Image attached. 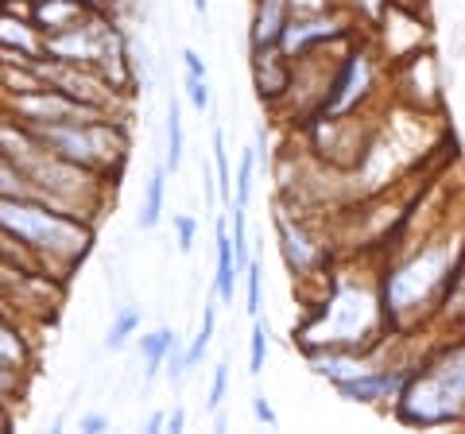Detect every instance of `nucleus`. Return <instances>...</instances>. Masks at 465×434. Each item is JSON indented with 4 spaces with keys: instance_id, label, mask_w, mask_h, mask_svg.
<instances>
[{
    "instance_id": "nucleus-1",
    "label": "nucleus",
    "mask_w": 465,
    "mask_h": 434,
    "mask_svg": "<svg viewBox=\"0 0 465 434\" xmlns=\"http://www.w3.org/2000/svg\"><path fill=\"white\" fill-rule=\"evenodd\" d=\"M461 256H465V225H450L446 217L434 233H427V241L415 252L391 260L381 280L391 338H403L411 330L434 322Z\"/></svg>"
},
{
    "instance_id": "nucleus-2",
    "label": "nucleus",
    "mask_w": 465,
    "mask_h": 434,
    "mask_svg": "<svg viewBox=\"0 0 465 434\" xmlns=\"http://www.w3.org/2000/svg\"><path fill=\"white\" fill-rule=\"evenodd\" d=\"M388 334L391 330H388L381 283L333 276L322 307H314V314L299 326L295 341L302 345V353H311V350L372 353V350H384V345L391 341Z\"/></svg>"
},
{
    "instance_id": "nucleus-3",
    "label": "nucleus",
    "mask_w": 465,
    "mask_h": 434,
    "mask_svg": "<svg viewBox=\"0 0 465 434\" xmlns=\"http://www.w3.org/2000/svg\"><path fill=\"white\" fill-rule=\"evenodd\" d=\"M0 233L20 241L27 252H35L43 264L66 276L90 249L94 225L35 194H0Z\"/></svg>"
},
{
    "instance_id": "nucleus-4",
    "label": "nucleus",
    "mask_w": 465,
    "mask_h": 434,
    "mask_svg": "<svg viewBox=\"0 0 465 434\" xmlns=\"http://www.w3.org/2000/svg\"><path fill=\"white\" fill-rule=\"evenodd\" d=\"M396 419L407 427L465 423V330L411 365V376L396 399Z\"/></svg>"
},
{
    "instance_id": "nucleus-5",
    "label": "nucleus",
    "mask_w": 465,
    "mask_h": 434,
    "mask_svg": "<svg viewBox=\"0 0 465 434\" xmlns=\"http://www.w3.org/2000/svg\"><path fill=\"white\" fill-rule=\"evenodd\" d=\"M32 133L47 143L54 155H63L66 163H78L94 175H109L121 167L128 152L124 128L109 117L94 121H66V124H32Z\"/></svg>"
},
{
    "instance_id": "nucleus-6",
    "label": "nucleus",
    "mask_w": 465,
    "mask_h": 434,
    "mask_svg": "<svg viewBox=\"0 0 465 434\" xmlns=\"http://www.w3.org/2000/svg\"><path fill=\"white\" fill-rule=\"evenodd\" d=\"M376 59L381 54L372 47H349L338 74L330 82V94L322 101V109H318V117H357L376 97V90H381V66H376Z\"/></svg>"
},
{
    "instance_id": "nucleus-7",
    "label": "nucleus",
    "mask_w": 465,
    "mask_h": 434,
    "mask_svg": "<svg viewBox=\"0 0 465 434\" xmlns=\"http://www.w3.org/2000/svg\"><path fill=\"white\" fill-rule=\"evenodd\" d=\"M376 24L384 27L381 59H384V63H391V66L430 47V27H427V16H423V12H419L415 5H407V0H391V5L381 12V20H376Z\"/></svg>"
},
{
    "instance_id": "nucleus-8",
    "label": "nucleus",
    "mask_w": 465,
    "mask_h": 434,
    "mask_svg": "<svg viewBox=\"0 0 465 434\" xmlns=\"http://www.w3.org/2000/svg\"><path fill=\"white\" fill-rule=\"evenodd\" d=\"M407 376H411V365H376L372 372H361L353 380H341L333 388L349 403H381V399H400Z\"/></svg>"
},
{
    "instance_id": "nucleus-9",
    "label": "nucleus",
    "mask_w": 465,
    "mask_h": 434,
    "mask_svg": "<svg viewBox=\"0 0 465 434\" xmlns=\"http://www.w3.org/2000/svg\"><path fill=\"white\" fill-rule=\"evenodd\" d=\"M275 229H280V252L287 260V268L295 271L299 280H311L314 271L326 264V249L299 222H291L287 213H275Z\"/></svg>"
},
{
    "instance_id": "nucleus-10",
    "label": "nucleus",
    "mask_w": 465,
    "mask_h": 434,
    "mask_svg": "<svg viewBox=\"0 0 465 434\" xmlns=\"http://www.w3.org/2000/svg\"><path fill=\"white\" fill-rule=\"evenodd\" d=\"M27 369H32V353H27L20 330L0 314V396H16Z\"/></svg>"
},
{
    "instance_id": "nucleus-11",
    "label": "nucleus",
    "mask_w": 465,
    "mask_h": 434,
    "mask_svg": "<svg viewBox=\"0 0 465 434\" xmlns=\"http://www.w3.org/2000/svg\"><path fill=\"white\" fill-rule=\"evenodd\" d=\"M287 20H291V5H287V0H252V27H249L252 54H264V51L280 47Z\"/></svg>"
},
{
    "instance_id": "nucleus-12",
    "label": "nucleus",
    "mask_w": 465,
    "mask_h": 434,
    "mask_svg": "<svg viewBox=\"0 0 465 434\" xmlns=\"http://www.w3.org/2000/svg\"><path fill=\"white\" fill-rule=\"evenodd\" d=\"M252 70H256V94L260 101L268 105H280L287 97V85H291V59L275 47V51H264V54H252Z\"/></svg>"
},
{
    "instance_id": "nucleus-13",
    "label": "nucleus",
    "mask_w": 465,
    "mask_h": 434,
    "mask_svg": "<svg viewBox=\"0 0 465 434\" xmlns=\"http://www.w3.org/2000/svg\"><path fill=\"white\" fill-rule=\"evenodd\" d=\"M0 47L27 54V59H43V32L32 16H20L12 8H0Z\"/></svg>"
},
{
    "instance_id": "nucleus-14",
    "label": "nucleus",
    "mask_w": 465,
    "mask_h": 434,
    "mask_svg": "<svg viewBox=\"0 0 465 434\" xmlns=\"http://www.w3.org/2000/svg\"><path fill=\"white\" fill-rule=\"evenodd\" d=\"M85 16H90V8H85L82 0H32V20L43 35L70 32V27H78Z\"/></svg>"
},
{
    "instance_id": "nucleus-15",
    "label": "nucleus",
    "mask_w": 465,
    "mask_h": 434,
    "mask_svg": "<svg viewBox=\"0 0 465 434\" xmlns=\"http://www.w3.org/2000/svg\"><path fill=\"white\" fill-rule=\"evenodd\" d=\"M244 276L237 264V249H232L229 225L225 217H217V276H213V295L217 302H232V291H237V280Z\"/></svg>"
},
{
    "instance_id": "nucleus-16",
    "label": "nucleus",
    "mask_w": 465,
    "mask_h": 434,
    "mask_svg": "<svg viewBox=\"0 0 465 434\" xmlns=\"http://www.w3.org/2000/svg\"><path fill=\"white\" fill-rule=\"evenodd\" d=\"M434 322L450 326L454 334H458V330H465V256H461V264L454 271V280H450V291L442 299L439 314H434Z\"/></svg>"
},
{
    "instance_id": "nucleus-17",
    "label": "nucleus",
    "mask_w": 465,
    "mask_h": 434,
    "mask_svg": "<svg viewBox=\"0 0 465 434\" xmlns=\"http://www.w3.org/2000/svg\"><path fill=\"white\" fill-rule=\"evenodd\" d=\"M171 350H179V338H174V330H152V334L140 338V353H143V372H148V380H155L159 369H163V360L171 357Z\"/></svg>"
},
{
    "instance_id": "nucleus-18",
    "label": "nucleus",
    "mask_w": 465,
    "mask_h": 434,
    "mask_svg": "<svg viewBox=\"0 0 465 434\" xmlns=\"http://www.w3.org/2000/svg\"><path fill=\"white\" fill-rule=\"evenodd\" d=\"M163 191H167V167H155L148 186H143V202H140V229H155L159 213H163Z\"/></svg>"
},
{
    "instance_id": "nucleus-19",
    "label": "nucleus",
    "mask_w": 465,
    "mask_h": 434,
    "mask_svg": "<svg viewBox=\"0 0 465 434\" xmlns=\"http://www.w3.org/2000/svg\"><path fill=\"white\" fill-rule=\"evenodd\" d=\"M213 330H217V307H213V302H206V311H202V330H198V338L191 341V350L183 353V360H186V372H191V369H198V360L206 357V350H210V338H213Z\"/></svg>"
},
{
    "instance_id": "nucleus-20",
    "label": "nucleus",
    "mask_w": 465,
    "mask_h": 434,
    "mask_svg": "<svg viewBox=\"0 0 465 434\" xmlns=\"http://www.w3.org/2000/svg\"><path fill=\"white\" fill-rule=\"evenodd\" d=\"M140 330V311L136 307H121L113 318V326H109V334H105V350H124V341L133 338Z\"/></svg>"
},
{
    "instance_id": "nucleus-21",
    "label": "nucleus",
    "mask_w": 465,
    "mask_h": 434,
    "mask_svg": "<svg viewBox=\"0 0 465 434\" xmlns=\"http://www.w3.org/2000/svg\"><path fill=\"white\" fill-rule=\"evenodd\" d=\"M183 163V113H179V101L167 105V171H179Z\"/></svg>"
},
{
    "instance_id": "nucleus-22",
    "label": "nucleus",
    "mask_w": 465,
    "mask_h": 434,
    "mask_svg": "<svg viewBox=\"0 0 465 434\" xmlns=\"http://www.w3.org/2000/svg\"><path fill=\"white\" fill-rule=\"evenodd\" d=\"M213 171H217V198L232 202V175H229V152L222 128H213Z\"/></svg>"
},
{
    "instance_id": "nucleus-23",
    "label": "nucleus",
    "mask_w": 465,
    "mask_h": 434,
    "mask_svg": "<svg viewBox=\"0 0 465 434\" xmlns=\"http://www.w3.org/2000/svg\"><path fill=\"white\" fill-rule=\"evenodd\" d=\"M256 155L260 148H249L241 155V167H237V182H232V191H237V206H249V198H252V175H256Z\"/></svg>"
},
{
    "instance_id": "nucleus-24",
    "label": "nucleus",
    "mask_w": 465,
    "mask_h": 434,
    "mask_svg": "<svg viewBox=\"0 0 465 434\" xmlns=\"http://www.w3.org/2000/svg\"><path fill=\"white\" fill-rule=\"evenodd\" d=\"M264 357H268V322L252 318V345H249V376L264 372Z\"/></svg>"
},
{
    "instance_id": "nucleus-25",
    "label": "nucleus",
    "mask_w": 465,
    "mask_h": 434,
    "mask_svg": "<svg viewBox=\"0 0 465 434\" xmlns=\"http://www.w3.org/2000/svg\"><path fill=\"white\" fill-rule=\"evenodd\" d=\"M260 295H264V271H260V260L244 264V299H249V314L260 318Z\"/></svg>"
},
{
    "instance_id": "nucleus-26",
    "label": "nucleus",
    "mask_w": 465,
    "mask_h": 434,
    "mask_svg": "<svg viewBox=\"0 0 465 434\" xmlns=\"http://www.w3.org/2000/svg\"><path fill=\"white\" fill-rule=\"evenodd\" d=\"M186 97H191V105L198 113L210 109V82H206V74H186Z\"/></svg>"
},
{
    "instance_id": "nucleus-27",
    "label": "nucleus",
    "mask_w": 465,
    "mask_h": 434,
    "mask_svg": "<svg viewBox=\"0 0 465 434\" xmlns=\"http://www.w3.org/2000/svg\"><path fill=\"white\" fill-rule=\"evenodd\" d=\"M174 233H179V252H191V249H194L198 222H194L191 213H179V217H174Z\"/></svg>"
},
{
    "instance_id": "nucleus-28",
    "label": "nucleus",
    "mask_w": 465,
    "mask_h": 434,
    "mask_svg": "<svg viewBox=\"0 0 465 434\" xmlns=\"http://www.w3.org/2000/svg\"><path fill=\"white\" fill-rule=\"evenodd\" d=\"M225 388H229V369H225V365H217V369H213V384H210V399H206V408H210V411H222Z\"/></svg>"
},
{
    "instance_id": "nucleus-29",
    "label": "nucleus",
    "mask_w": 465,
    "mask_h": 434,
    "mask_svg": "<svg viewBox=\"0 0 465 434\" xmlns=\"http://www.w3.org/2000/svg\"><path fill=\"white\" fill-rule=\"evenodd\" d=\"M252 415H256L268 430L280 427V419H275V411H272V403H268V396H264V392H256V396H252Z\"/></svg>"
},
{
    "instance_id": "nucleus-30",
    "label": "nucleus",
    "mask_w": 465,
    "mask_h": 434,
    "mask_svg": "<svg viewBox=\"0 0 465 434\" xmlns=\"http://www.w3.org/2000/svg\"><path fill=\"white\" fill-rule=\"evenodd\" d=\"M78 430H90V434H97V430H109V415H82L78 419Z\"/></svg>"
},
{
    "instance_id": "nucleus-31",
    "label": "nucleus",
    "mask_w": 465,
    "mask_h": 434,
    "mask_svg": "<svg viewBox=\"0 0 465 434\" xmlns=\"http://www.w3.org/2000/svg\"><path fill=\"white\" fill-rule=\"evenodd\" d=\"M183 427H186V415H183V408H174V411L167 415V430H171V434H179Z\"/></svg>"
},
{
    "instance_id": "nucleus-32",
    "label": "nucleus",
    "mask_w": 465,
    "mask_h": 434,
    "mask_svg": "<svg viewBox=\"0 0 465 434\" xmlns=\"http://www.w3.org/2000/svg\"><path fill=\"white\" fill-rule=\"evenodd\" d=\"M85 8H94V12H109V5H116V0H82Z\"/></svg>"
},
{
    "instance_id": "nucleus-33",
    "label": "nucleus",
    "mask_w": 465,
    "mask_h": 434,
    "mask_svg": "<svg viewBox=\"0 0 465 434\" xmlns=\"http://www.w3.org/2000/svg\"><path fill=\"white\" fill-rule=\"evenodd\" d=\"M163 427H167V415H163V411H155V415L148 419V430H163Z\"/></svg>"
},
{
    "instance_id": "nucleus-34",
    "label": "nucleus",
    "mask_w": 465,
    "mask_h": 434,
    "mask_svg": "<svg viewBox=\"0 0 465 434\" xmlns=\"http://www.w3.org/2000/svg\"><path fill=\"white\" fill-rule=\"evenodd\" d=\"M191 8L198 12V16H206V12H210V0H191Z\"/></svg>"
},
{
    "instance_id": "nucleus-35",
    "label": "nucleus",
    "mask_w": 465,
    "mask_h": 434,
    "mask_svg": "<svg viewBox=\"0 0 465 434\" xmlns=\"http://www.w3.org/2000/svg\"><path fill=\"white\" fill-rule=\"evenodd\" d=\"M0 5H8V0H0Z\"/></svg>"
}]
</instances>
